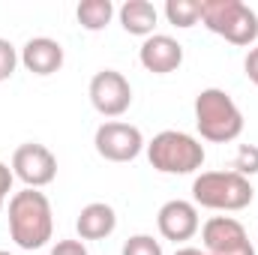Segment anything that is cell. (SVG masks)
<instances>
[{"mask_svg": "<svg viewBox=\"0 0 258 255\" xmlns=\"http://www.w3.org/2000/svg\"><path fill=\"white\" fill-rule=\"evenodd\" d=\"M0 255H12V252H6V249H0Z\"/></svg>", "mask_w": 258, "mask_h": 255, "instance_id": "cb8c5ba5", "label": "cell"}, {"mask_svg": "<svg viewBox=\"0 0 258 255\" xmlns=\"http://www.w3.org/2000/svg\"><path fill=\"white\" fill-rule=\"evenodd\" d=\"M201 240H204V252L210 255H255L243 222H237L234 216L207 219L201 228Z\"/></svg>", "mask_w": 258, "mask_h": 255, "instance_id": "9c48e42d", "label": "cell"}, {"mask_svg": "<svg viewBox=\"0 0 258 255\" xmlns=\"http://www.w3.org/2000/svg\"><path fill=\"white\" fill-rule=\"evenodd\" d=\"M201 21L231 45H252L258 39V15L243 0H201Z\"/></svg>", "mask_w": 258, "mask_h": 255, "instance_id": "5b68a950", "label": "cell"}, {"mask_svg": "<svg viewBox=\"0 0 258 255\" xmlns=\"http://www.w3.org/2000/svg\"><path fill=\"white\" fill-rule=\"evenodd\" d=\"M90 102L102 117H120L126 114L132 105V87H129L126 75L117 69H102L90 78Z\"/></svg>", "mask_w": 258, "mask_h": 255, "instance_id": "ba28073f", "label": "cell"}, {"mask_svg": "<svg viewBox=\"0 0 258 255\" xmlns=\"http://www.w3.org/2000/svg\"><path fill=\"white\" fill-rule=\"evenodd\" d=\"M120 24L132 36H153V27L159 21V12L150 0H126L120 6Z\"/></svg>", "mask_w": 258, "mask_h": 255, "instance_id": "5bb4252c", "label": "cell"}, {"mask_svg": "<svg viewBox=\"0 0 258 255\" xmlns=\"http://www.w3.org/2000/svg\"><path fill=\"white\" fill-rule=\"evenodd\" d=\"M174 255H210V252H204V249H195V246H183V249H177Z\"/></svg>", "mask_w": 258, "mask_h": 255, "instance_id": "603a6c76", "label": "cell"}, {"mask_svg": "<svg viewBox=\"0 0 258 255\" xmlns=\"http://www.w3.org/2000/svg\"><path fill=\"white\" fill-rule=\"evenodd\" d=\"M48 255H87L84 240H57Z\"/></svg>", "mask_w": 258, "mask_h": 255, "instance_id": "ffe728a7", "label": "cell"}, {"mask_svg": "<svg viewBox=\"0 0 258 255\" xmlns=\"http://www.w3.org/2000/svg\"><path fill=\"white\" fill-rule=\"evenodd\" d=\"M195 126L204 141L228 144L243 132V111L225 90L207 87L195 96Z\"/></svg>", "mask_w": 258, "mask_h": 255, "instance_id": "7a4b0ae2", "label": "cell"}, {"mask_svg": "<svg viewBox=\"0 0 258 255\" xmlns=\"http://www.w3.org/2000/svg\"><path fill=\"white\" fill-rule=\"evenodd\" d=\"M75 18L84 30H105L114 18V3L111 0H81L75 9Z\"/></svg>", "mask_w": 258, "mask_h": 255, "instance_id": "9a60e30c", "label": "cell"}, {"mask_svg": "<svg viewBox=\"0 0 258 255\" xmlns=\"http://www.w3.org/2000/svg\"><path fill=\"white\" fill-rule=\"evenodd\" d=\"M114 228H117V213L105 201H90L87 207H81L75 219L78 240H105L108 234H114Z\"/></svg>", "mask_w": 258, "mask_h": 255, "instance_id": "4fadbf2b", "label": "cell"}, {"mask_svg": "<svg viewBox=\"0 0 258 255\" xmlns=\"http://www.w3.org/2000/svg\"><path fill=\"white\" fill-rule=\"evenodd\" d=\"M243 69H246V78L258 87V45L249 48V54H246V60H243Z\"/></svg>", "mask_w": 258, "mask_h": 255, "instance_id": "44dd1931", "label": "cell"}, {"mask_svg": "<svg viewBox=\"0 0 258 255\" xmlns=\"http://www.w3.org/2000/svg\"><path fill=\"white\" fill-rule=\"evenodd\" d=\"M165 18L180 30L195 27L201 21V3L198 0H168L165 3Z\"/></svg>", "mask_w": 258, "mask_h": 255, "instance_id": "2e32d148", "label": "cell"}, {"mask_svg": "<svg viewBox=\"0 0 258 255\" xmlns=\"http://www.w3.org/2000/svg\"><path fill=\"white\" fill-rule=\"evenodd\" d=\"M18 60L33 75H54L63 66V45L51 36H33L24 42Z\"/></svg>", "mask_w": 258, "mask_h": 255, "instance_id": "7c38bea8", "label": "cell"}, {"mask_svg": "<svg viewBox=\"0 0 258 255\" xmlns=\"http://www.w3.org/2000/svg\"><path fill=\"white\" fill-rule=\"evenodd\" d=\"M93 147L108 162H132L144 150V135H141V129L132 126V123L108 120V123H102V126L96 129Z\"/></svg>", "mask_w": 258, "mask_h": 255, "instance_id": "52a82bcc", "label": "cell"}, {"mask_svg": "<svg viewBox=\"0 0 258 255\" xmlns=\"http://www.w3.org/2000/svg\"><path fill=\"white\" fill-rule=\"evenodd\" d=\"M15 66H18V51H15V45L0 36V81L12 78Z\"/></svg>", "mask_w": 258, "mask_h": 255, "instance_id": "d6986e66", "label": "cell"}, {"mask_svg": "<svg viewBox=\"0 0 258 255\" xmlns=\"http://www.w3.org/2000/svg\"><path fill=\"white\" fill-rule=\"evenodd\" d=\"M156 225H159V234L165 240H174V243L192 240L195 231H198V207H195L192 201L171 198V201H165L159 207Z\"/></svg>", "mask_w": 258, "mask_h": 255, "instance_id": "30bf717a", "label": "cell"}, {"mask_svg": "<svg viewBox=\"0 0 258 255\" xmlns=\"http://www.w3.org/2000/svg\"><path fill=\"white\" fill-rule=\"evenodd\" d=\"M120 255H162V246L150 234H132L123 243V252Z\"/></svg>", "mask_w": 258, "mask_h": 255, "instance_id": "ac0fdd59", "label": "cell"}, {"mask_svg": "<svg viewBox=\"0 0 258 255\" xmlns=\"http://www.w3.org/2000/svg\"><path fill=\"white\" fill-rule=\"evenodd\" d=\"M255 198V189L249 177L237 171H201L192 180V204L207 210H222V213H237L249 207Z\"/></svg>", "mask_w": 258, "mask_h": 255, "instance_id": "3957f363", "label": "cell"}, {"mask_svg": "<svg viewBox=\"0 0 258 255\" xmlns=\"http://www.w3.org/2000/svg\"><path fill=\"white\" fill-rule=\"evenodd\" d=\"M231 171H237L243 177L258 174V144H240L237 147V156H234V168Z\"/></svg>", "mask_w": 258, "mask_h": 255, "instance_id": "e0dca14e", "label": "cell"}, {"mask_svg": "<svg viewBox=\"0 0 258 255\" xmlns=\"http://www.w3.org/2000/svg\"><path fill=\"white\" fill-rule=\"evenodd\" d=\"M0 210H3V198H0Z\"/></svg>", "mask_w": 258, "mask_h": 255, "instance_id": "d4e9b609", "label": "cell"}, {"mask_svg": "<svg viewBox=\"0 0 258 255\" xmlns=\"http://www.w3.org/2000/svg\"><path fill=\"white\" fill-rule=\"evenodd\" d=\"M138 60H141V66L147 72H153V75H168V72L180 69V63H183V45L174 36L153 33V36H147L141 42Z\"/></svg>", "mask_w": 258, "mask_h": 255, "instance_id": "8fae6325", "label": "cell"}, {"mask_svg": "<svg viewBox=\"0 0 258 255\" xmlns=\"http://www.w3.org/2000/svg\"><path fill=\"white\" fill-rule=\"evenodd\" d=\"M9 234L27 252L42 249L51 240L54 213H51V201L45 198V192L21 189L9 198Z\"/></svg>", "mask_w": 258, "mask_h": 255, "instance_id": "6da1fadb", "label": "cell"}, {"mask_svg": "<svg viewBox=\"0 0 258 255\" xmlns=\"http://www.w3.org/2000/svg\"><path fill=\"white\" fill-rule=\"evenodd\" d=\"M12 174L27 186V189H42L57 177V156L36 141H27L15 147L12 153Z\"/></svg>", "mask_w": 258, "mask_h": 255, "instance_id": "8992f818", "label": "cell"}, {"mask_svg": "<svg viewBox=\"0 0 258 255\" xmlns=\"http://www.w3.org/2000/svg\"><path fill=\"white\" fill-rule=\"evenodd\" d=\"M147 147V159L156 171L162 174H192L204 165V144L180 129H165L159 135H153Z\"/></svg>", "mask_w": 258, "mask_h": 255, "instance_id": "277c9868", "label": "cell"}, {"mask_svg": "<svg viewBox=\"0 0 258 255\" xmlns=\"http://www.w3.org/2000/svg\"><path fill=\"white\" fill-rule=\"evenodd\" d=\"M12 180H15L12 168H9L6 162H0V198H6V195L12 192Z\"/></svg>", "mask_w": 258, "mask_h": 255, "instance_id": "7402d4cb", "label": "cell"}]
</instances>
